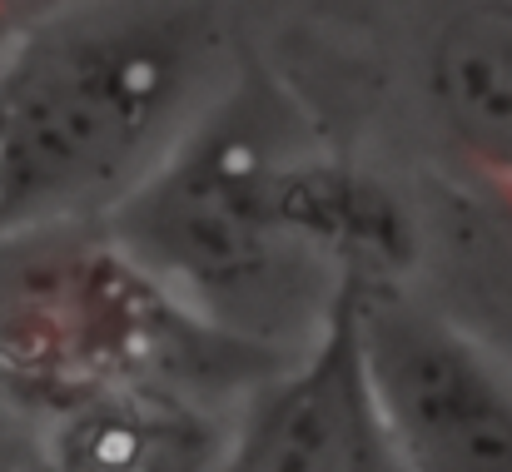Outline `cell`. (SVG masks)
<instances>
[{
    "mask_svg": "<svg viewBox=\"0 0 512 472\" xmlns=\"http://www.w3.org/2000/svg\"><path fill=\"white\" fill-rule=\"evenodd\" d=\"M100 229L194 323L274 363L304 353L358 284L408 279L418 259L403 204L254 60Z\"/></svg>",
    "mask_w": 512,
    "mask_h": 472,
    "instance_id": "6da1fadb",
    "label": "cell"
},
{
    "mask_svg": "<svg viewBox=\"0 0 512 472\" xmlns=\"http://www.w3.org/2000/svg\"><path fill=\"white\" fill-rule=\"evenodd\" d=\"M234 0H50L0 35V239L105 224L234 85Z\"/></svg>",
    "mask_w": 512,
    "mask_h": 472,
    "instance_id": "7a4b0ae2",
    "label": "cell"
},
{
    "mask_svg": "<svg viewBox=\"0 0 512 472\" xmlns=\"http://www.w3.org/2000/svg\"><path fill=\"white\" fill-rule=\"evenodd\" d=\"M269 368L184 314L95 224L0 239V403L160 383L234 408Z\"/></svg>",
    "mask_w": 512,
    "mask_h": 472,
    "instance_id": "3957f363",
    "label": "cell"
},
{
    "mask_svg": "<svg viewBox=\"0 0 512 472\" xmlns=\"http://www.w3.org/2000/svg\"><path fill=\"white\" fill-rule=\"evenodd\" d=\"M368 403L398 472H512V358L408 279L348 299Z\"/></svg>",
    "mask_w": 512,
    "mask_h": 472,
    "instance_id": "277c9868",
    "label": "cell"
},
{
    "mask_svg": "<svg viewBox=\"0 0 512 472\" xmlns=\"http://www.w3.org/2000/svg\"><path fill=\"white\" fill-rule=\"evenodd\" d=\"M348 299L304 353L234 403L214 472H398L363 388Z\"/></svg>",
    "mask_w": 512,
    "mask_h": 472,
    "instance_id": "5b68a950",
    "label": "cell"
},
{
    "mask_svg": "<svg viewBox=\"0 0 512 472\" xmlns=\"http://www.w3.org/2000/svg\"><path fill=\"white\" fill-rule=\"evenodd\" d=\"M234 408L184 388L125 383L55 403H0V472H214Z\"/></svg>",
    "mask_w": 512,
    "mask_h": 472,
    "instance_id": "8992f818",
    "label": "cell"
},
{
    "mask_svg": "<svg viewBox=\"0 0 512 472\" xmlns=\"http://www.w3.org/2000/svg\"><path fill=\"white\" fill-rule=\"evenodd\" d=\"M423 90L448 145L493 189L512 184V0H443Z\"/></svg>",
    "mask_w": 512,
    "mask_h": 472,
    "instance_id": "52a82bcc",
    "label": "cell"
},
{
    "mask_svg": "<svg viewBox=\"0 0 512 472\" xmlns=\"http://www.w3.org/2000/svg\"><path fill=\"white\" fill-rule=\"evenodd\" d=\"M40 5H50V0H0V35H10L25 15H35Z\"/></svg>",
    "mask_w": 512,
    "mask_h": 472,
    "instance_id": "ba28073f",
    "label": "cell"
},
{
    "mask_svg": "<svg viewBox=\"0 0 512 472\" xmlns=\"http://www.w3.org/2000/svg\"><path fill=\"white\" fill-rule=\"evenodd\" d=\"M498 204H503V219L512 224V184H498Z\"/></svg>",
    "mask_w": 512,
    "mask_h": 472,
    "instance_id": "9c48e42d",
    "label": "cell"
}]
</instances>
